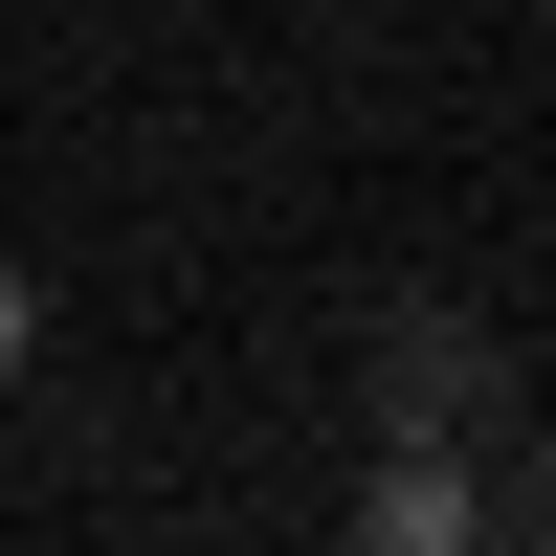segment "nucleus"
<instances>
[{"label": "nucleus", "instance_id": "nucleus-4", "mask_svg": "<svg viewBox=\"0 0 556 556\" xmlns=\"http://www.w3.org/2000/svg\"><path fill=\"white\" fill-rule=\"evenodd\" d=\"M23 356H45V290H23V245H0V379H23Z\"/></svg>", "mask_w": 556, "mask_h": 556}, {"label": "nucleus", "instance_id": "nucleus-2", "mask_svg": "<svg viewBox=\"0 0 556 556\" xmlns=\"http://www.w3.org/2000/svg\"><path fill=\"white\" fill-rule=\"evenodd\" d=\"M356 556H490V468H468V445H379Z\"/></svg>", "mask_w": 556, "mask_h": 556}, {"label": "nucleus", "instance_id": "nucleus-1", "mask_svg": "<svg viewBox=\"0 0 556 556\" xmlns=\"http://www.w3.org/2000/svg\"><path fill=\"white\" fill-rule=\"evenodd\" d=\"M356 424H379V445H490V424H513V356H490V312L401 290L379 334H356Z\"/></svg>", "mask_w": 556, "mask_h": 556}, {"label": "nucleus", "instance_id": "nucleus-3", "mask_svg": "<svg viewBox=\"0 0 556 556\" xmlns=\"http://www.w3.org/2000/svg\"><path fill=\"white\" fill-rule=\"evenodd\" d=\"M468 468H490V556H556V445H513V424H490Z\"/></svg>", "mask_w": 556, "mask_h": 556}]
</instances>
